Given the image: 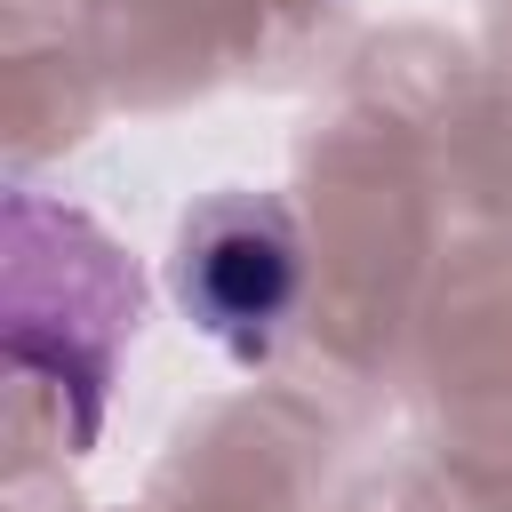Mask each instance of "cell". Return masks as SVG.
Listing matches in <instances>:
<instances>
[{
  "label": "cell",
  "mask_w": 512,
  "mask_h": 512,
  "mask_svg": "<svg viewBox=\"0 0 512 512\" xmlns=\"http://www.w3.org/2000/svg\"><path fill=\"white\" fill-rule=\"evenodd\" d=\"M304 248L272 200H208L176 240V304L232 352H264L296 312Z\"/></svg>",
  "instance_id": "cell-1"
}]
</instances>
